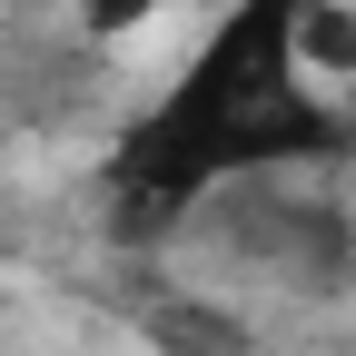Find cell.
Listing matches in <instances>:
<instances>
[{"instance_id":"cell-3","label":"cell","mask_w":356,"mask_h":356,"mask_svg":"<svg viewBox=\"0 0 356 356\" xmlns=\"http://www.w3.org/2000/svg\"><path fill=\"white\" fill-rule=\"evenodd\" d=\"M297 70L307 79H356V10H346V0H307V10H297Z\"/></svg>"},{"instance_id":"cell-4","label":"cell","mask_w":356,"mask_h":356,"mask_svg":"<svg viewBox=\"0 0 356 356\" xmlns=\"http://www.w3.org/2000/svg\"><path fill=\"white\" fill-rule=\"evenodd\" d=\"M149 10H159V0H79V30L89 40H119V30H139Z\"/></svg>"},{"instance_id":"cell-1","label":"cell","mask_w":356,"mask_h":356,"mask_svg":"<svg viewBox=\"0 0 356 356\" xmlns=\"http://www.w3.org/2000/svg\"><path fill=\"white\" fill-rule=\"evenodd\" d=\"M297 10L307 0H238L208 30V50L178 70V89L129 119L109 159V228L168 238L188 208H208L238 178H277L307 159H346V109H327L297 70Z\"/></svg>"},{"instance_id":"cell-2","label":"cell","mask_w":356,"mask_h":356,"mask_svg":"<svg viewBox=\"0 0 356 356\" xmlns=\"http://www.w3.org/2000/svg\"><path fill=\"white\" fill-rule=\"evenodd\" d=\"M149 337H168L178 356H248V327L218 317V307H198V297H159L149 307Z\"/></svg>"}]
</instances>
